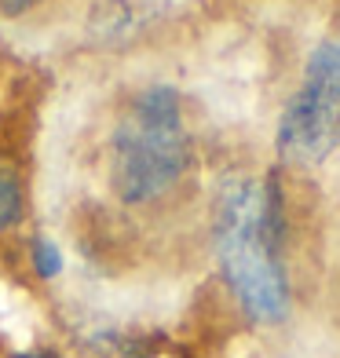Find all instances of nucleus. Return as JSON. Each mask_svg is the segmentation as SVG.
I'll use <instances>...</instances> for the list:
<instances>
[{
	"label": "nucleus",
	"instance_id": "nucleus-1",
	"mask_svg": "<svg viewBox=\"0 0 340 358\" xmlns=\"http://www.w3.org/2000/svg\"><path fill=\"white\" fill-rule=\"evenodd\" d=\"M213 241L220 274L253 322L274 325L289 315L282 267V198L274 179L231 176L220 187Z\"/></svg>",
	"mask_w": 340,
	"mask_h": 358
},
{
	"label": "nucleus",
	"instance_id": "nucleus-2",
	"mask_svg": "<svg viewBox=\"0 0 340 358\" xmlns=\"http://www.w3.org/2000/svg\"><path fill=\"white\" fill-rule=\"evenodd\" d=\"M190 165L180 95L165 85L139 92L113 128V190L128 205L161 198Z\"/></svg>",
	"mask_w": 340,
	"mask_h": 358
},
{
	"label": "nucleus",
	"instance_id": "nucleus-3",
	"mask_svg": "<svg viewBox=\"0 0 340 358\" xmlns=\"http://www.w3.org/2000/svg\"><path fill=\"white\" fill-rule=\"evenodd\" d=\"M340 146V44L322 41L304 62V77L278 117L274 150L285 165H322Z\"/></svg>",
	"mask_w": 340,
	"mask_h": 358
},
{
	"label": "nucleus",
	"instance_id": "nucleus-4",
	"mask_svg": "<svg viewBox=\"0 0 340 358\" xmlns=\"http://www.w3.org/2000/svg\"><path fill=\"white\" fill-rule=\"evenodd\" d=\"M22 216V190L11 176H0V234L15 227Z\"/></svg>",
	"mask_w": 340,
	"mask_h": 358
},
{
	"label": "nucleus",
	"instance_id": "nucleus-5",
	"mask_svg": "<svg viewBox=\"0 0 340 358\" xmlns=\"http://www.w3.org/2000/svg\"><path fill=\"white\" fill-rule=\"evenodd\" d=\"M29 256H34V267H37L41 278H55L62 271V252L55 249V241H48V238H34Z\"/></svg>",
	"mask_w": 340,
	"mask_h": 358
},
{
	"label": "nucleus",
	"instance_id": "nucleus-6",
	"mask_svg": "<svg viewBox=\"0 0 340 358\" xmlns=\"http://www.w3.org/2000/svg\"><path fill=\"white\" fill-rule=\"evenodd\" d=\"M37 0H0V8H4L8 15H22L26 8H34Z\"/></svg>",
	"mask_w": 340,
	"mask_h": 358
},
{
	"label": "nucleus",
	"instance_id": "nucleus-7",
	"mask_svg": "<svg viewBox=\"0 0 340 358\" xmlns=\"http://www.w3.org/2000/svg\"><path fill=\"white\" fill-rule=\"evenodd\" d=\"M118 4H125V8H132V4H143V0H118Z\"/></svg>",
	"mask_w": 340,
	"mask_h": 358
}]
</instances>
